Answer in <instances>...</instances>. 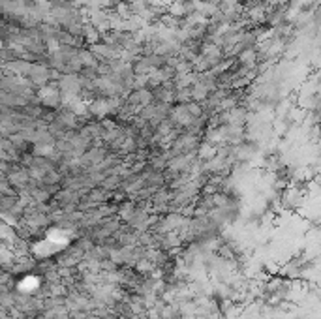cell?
<instances>
[{
    "label": "cell",
    "mask_w": 321,
    "mask_h": 319,
    "mask_svg": "<svg viewBox=\"0 0 321 319\" xmlns=\"http://www.w3.org/2000/svg\"><path fill=\"white\" fill-rule=\"evenodd\" d=\"M212 145L214 143L199 145V149H197V156H199V160H214V156H216V149H214Z\"/></svg>",
    "instance_id": "cell-1"
}]
</instances>
